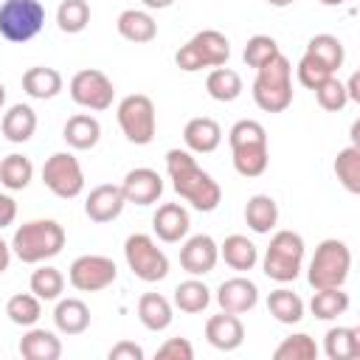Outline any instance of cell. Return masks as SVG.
<instances>
[{
    "mask_svg": "<svg viewBox=\"0 0 360 360\" xmlns=\"http://www.w3.org/2000/svg\"><path fill=\"white\" fill-rule=\"evenodd\" d=\"M166 172L172 180V188L197 211H214L222 202V188L219 183L197 166L194 155L188 149H169L166 152Z\"/></svg>",
    "mask_w": 360,
    "mask_h": 360,
    "instance_id": "1",
    "label": "cell"
},
{
    "mask_svg": "<svg viewBox=\"0 0 360 360\" xmlns=\"http://www.w3.org/2000/svg\"><path fill=\"white\" fill-rule=\"evenodd\" d=\"M228 143L233 155V169L242 177H262L270 163V149H267V129L253 121L242 118L228 129Z\"/></svg>",
    "mask_w": 360,
    "mask_h": 360,
    "instance_id": "2",
    "label": "cell"
},
{
    "mask_svg": "<svg viewBox=\"0 0 360 360\" xmlns=\"http://www.w3.org/2000/svg\"><path fill=\"white\" fill-rule=\"evenodd\" d=\"M65 248V228L56 219H28L11 236V253L22 264H42Z\"/></svg>",
    "mask_w": 360,
    "mask_h": 360,
    "instance_id": "3",
    "label": "cell"
},
{
    "mask_svg": "<svg viewBox=\"0 0 360 360\" xmlns=\"http://www.w3.org/2000/svg\"><path fill=\"white\" fill-rule=\"evenodd\" d=\"M253 101L264 112H284L292 104V65L284 53H276L256 70Z\"/></svg>",
    "mask_w": 360,
    "mask_h": 360,
    "instance_id": "4",
    "label": "cell"
},
{
    "mask_svg": "<svg viewBox=\"0 0 360 360\" xmlns=\"http://www.w3.org/2000/svg\"><path fill=\"white\" fill-rule=\"evenodd\" d=\"M352 270V250L340 239H323L307 267V281L312 290L323 287H343Z\"/></svg>",
    "mask_w": 360,
    "mask_h": 360,
    "instance_id": "5",
    "label": "cell"
},
{
    "mask_svg": "<svg viewBox=\"0 0 360 360\" xmlns=\"http://www.w3.org/2000/svg\"><path fill=\"white\" fill-rule=\"evenodd\" d=\"M304 239L295 231H276L270 236V245L262 259V270L267 278L278 284H290L298 278L301 264H304Z\"/></svg>",
    "mask_w": 360,
    "mask_h": 360,
    "instance_id": "6",
    "label": "cell"
},
{
    "mask_svg": "<svg viewBox=\"0 0 360 360\" xmlns=\"http://www.w3.org/2000/svg\"><path fill=\"white\" fill-rule=\"evenodd\" d=\"M228 56H231L228 37L217 28H205V31H197L186 45H180V51L174 53V62L180 70L194 73L202 68H219L228 62Z\"/></svg>",
    "mask_w": 360,
    "mask_h": 360,
    "instance_id": "7",
    "label": "cell"
},
{
    "mask_svg": "<svg viewBox=\"0 0 360 360\" xmlns=\"http://www.w3.org/2000/svg\"><path fill=\"white\" fill-rule=\"evenodd\" d=\"M118 127L124 132V138L135 146H146L155 141L158 132V112H155V101L143 93H129L118 101Z\"/></svg>",
    "mask_w": 360,
    "mask_h": 360,
    "instance_id": "8",
    "label": "cell"
},
{
    "mask_svg": "<svg viewBox=\"0 0 360 360\" xmlns=\"http://www.w3.org/2000/svg\"><path fill=\"white\" fill-rule=\"evenodd\" d=\"M45 25V6L39 0H3L0 37L8 42H28Z\"/></svg>",
    "mask_w": 360,
    "mask_h": 360,
    "instance_id": "9",
    "label": "cell"
},
{
    "mask_svg": "<svg viewBox=\"0 0 360 360\" xmlns=\"http://www.w3.org/2000/svg\"><path fill=\"white\" fill-rule=\"evenodd\" d=\"M124 259L127 267L146 284L160 281L169 276V256L158 248V242L149 233H132L124 242Z\"/></svg>",
    "mask_w": 360,
    "mask_h": 360,
    "instance_id": "10",
    "label": "cell"
},
{
    "mask_svg": "<svg viewBox=\"0 0 360 360\" xmlns=\"http://www.w3.org/2000/svg\"><path fill=\"white\" fill-rule=\"evenodd\" d=\"M42 183L59 200H73L84 188V172L73 152H53L42 163Z\"/></svg>",
    "mask_w": 360,
    "mask_h": 360,
    "instance_id": "11",
    "label": "cell"
},
{
    "mask_svg": "<svg viewBox=\"0 0 360 360\" xmlns=\"http://www.w3.org/2000/svg\"><path fill=\"white\" fill-rule=\"evenodd\" d=\"M70 98L84 107V110H93V112H104L112 107V98H115V87L112 82L107 79V73L96 70V68H84L79 73H73L70 84Z\"/></svg>",
    "mask_w": 360,
    "mask_h": 360,
    "instance_id": "12",
    "label": "cell"
},
{
    "mask_svg": "<svg viewBox=\"0 0 360 360\" xmlns=\"http://www.w3.org/2000/svg\"><path fill=\"white\" fill-rule=\"evenodd\" d=\"M115 276H118L115 262L98 253H84L73 259V264L68 267V281L79 292H101L115 281Z\"/></svg>",
    "mask_w": 360,
    "mask_h": 360,
    "instance_id": "13",
    "label": "cell"
},
{
    "mask_svg": "<svg viewBox=\"0 0 360 360\" xmlns=\"http://www.w3.org/2000/svg\"><path fill=\"white\" fill-rule=\"evenodd\" d=\"M217 262H219V245L208 233L188 236L180 248V267L188 276H205L217 267Z\"/></svg>",
    "mask_w": 360,
    "mask_h": 360,
    "instance_id": "14",
    "label": "cell"
},
{
    "mask_svg": "<svg viewBox=\"0 0 360 360\" xmlns=\"http://www.w3.org/2000/svg\"><path fill=\"white\" fill-rule=\"evenodd\" d=\"M121 191H124V200L127 202L155 205L160 200V194H163V177L155 169H149V166H138V169H129L124 174Z\"/></svg>",
    "mask_w": 360,
    "mask_h": 360,
    "instance_id": "15",
    "label": "cell"
},
{
    "mask_svg": "<svg viewBox=\"0 0 360 360\" xmlns=\"http://www.w3.org/2000/svg\"><path fill=\"white\" fill-rule=\"evenodd\" d=\"M217 304L222 312H233V315L250 312L259 304V287L245 276H233L217 287Z\"/></svg>",
    "mask_w": 360,
    "mask_h": 360,
    "instance_id": "16",
    "label": "cell"
},
{
    "mask_svg": "<svg viewBox=\"0 0 360 360\" xmlns=\"http://www.w3.org/2000/svg\"><path fill=\"white\" fill-rule=\"evenodd\" d=\"M124 205H127V200H124L121 186L101 183V186H96V188L87 194V200H84V214H87L93 222L104 225V222H112L115 217H121Z\"/></svg>",
    "mask_w": 360,
    "mask_h": 360,
    "instance_id": "17",
    "label": "cell"
},
{
    "mask_svg": "<svg viewBox=\"0 0 360 360\" xmlns=\"http://www.w3.org/2000/svg\"><path fill=\"white\" fill-rule=\"evenodd\" d=\"M188 228H191V219H188V211L180 202H163L152 214V231L158 233L160 242L174 245L180 239H186Z\"/></svg>",
    "mask_w": 360,
    "mask_h": 360,
    "instance_id": "18",
    "label": "cell"
},
{
    "mask_svg": "<svg viewBox=\"0 0 360 360\" xmlns=\"http://www.w3.org/2000/svg\"><path fill=\"white\" fill-rule=\"evenodd\" d=\"M205 340L219 349V352H233L242 346L245 340V326L239 321V315L233 312H219V315H211L205 321Z\"/></svg>",
    "mask_w": 360,
    "mask_h": 360,
    "instance_id": "19",
    "label": "cell"
},
{
    "mask_svg": "<svg viewBox=\"0 0 360 360\" xmlns=\"http://www.w3.org/2000/svg\"><path fill=\"white\" fill-rule=\"evenodd\" d=\"M183 141L188 152L208 155L222 143V127L208 115H197L183 127Z\"/></svg>",
    "mask_w": 360,
    "mask_h": 360,
    "instance_id": "20",
    "label": "cell"
},
{
    "mask_svg": "<svg viewBox=\"0 0 360 360\" xmlns=\"http://www.w3.org/2000/svg\"><path fill=\"white\" fill-rule=\"evenodd\" d=\"M62 138H65V143H68L70 149L87 152V149H93V146L98 143V138H101V124H98V118H93L90 112H76V115H70V118L65 121Z\"/></svg>",
    "mask_w": 360,
    "mask_h": 360,
    "instance_id": "21",
    "label": "cell"
},
{
    "mask_svg": "<svg viewBox=\"0 0 360 360\" xmlns=\"http://www.w3.org/2000/svg\"><path fill=\"white\" fill-rule=\"evenodd\" d=\"M118 34L127 39V42H135V45H146L158 37V22L149 11H141V8H127L118 14V22H115Z\"/></svg>",
    "mask_w": 360,
    "mask_h": 360,
    "instance_id": "22",
    "label": "cell"
},
{
    "mask_svg": "<svg viewBox=\"0 0 360 360\" xmlns=\"http://www.w3.org/2000/svg\"><path fill=\"white\" fill-rule=\"evenodd\" d=\"M17 349L25 360H59L62 357V340L53 332L37 329V326H28Z\"/></svg>",
    "mask_w": 360,
    "mask_h": 360,
    "instance_id": "23",
    "label": "cell"
},
{
    "mask_svg": "<svg viewBox=\"0 0 360 360\" xmlns=\"http://www.w3.org/2000/svg\"><path fill=\"white\" fill-rule=\"evenodd\" d=\"M62 73L56 68H45V65H34L22 73V90L37 98V101H48L53 96L62 93Z\"/></svg>",
    "mask_w": 360,
    "mask_h": 360,
    "instance_id": "24",
    "label": "cell"
},
{
    "mask_svg": "<svg viewBox=\"0 0 360 360\" xmlns=\"http://www.w3.org/2000/svg\"><path fill=\"white\" fill-rule=\"evenodd\" d=\"M0 129H3V138L8 143H25L37 132V112L28 104H11L3 112Z\"/></svg>",
    "mask_w": 360,
    "mask_h": 360,
    "instance_id": "25",
    "label": "cell"
},
{
    "mask_svg": "<svg viewBox=\"0 0 360 360\" xmlns=\"http://www.w3.org/2000/svg\"><path fill=\"white\" fill-rule=\"evenodd\" d=\"M219 259H222L231 270L248 273V270H253L256 262H259V248H256L248 236L231 233V236H225V242L219 245Z\"/></svg>",
    "mask_w": 360,
    "mask_h": 360,
    "instance_id": "26",
    "label": "cell"
},
{
    "mask_svg": "<svg viewBox=\"0 0 360 360\" xmlns=\"http://www.w3.org/2000/svg\"><path fill=\"white\" fill-rule=\"evenodd\" d=\"M53 323L62 335H82L90 326V307L82 298H62L53 309Z\"/></svg>",
    "mask_w": 360,
    "mask_h": 360,
    "instance_id": "27",
    "label": "cell"
},
{
    "mask_svg": "<svg viewBox=\"0 0 360 360\" xmlns=\"http://www.w3.org/2000/svg\"><path fill=\"white\" fill-rule=\"evenodd\" d=\"M323 354L329 360H354L360 354V329L357 326H332L323 335Z\"/></svg>",
    "mask_w": 360,
    "mask_h": 360,
    "instance_id": "28",
    "label": "cell"
},
{
    "mask_svg": "<svg viewBox=\"0 0 360 360\" xmlns=\"http://www.w3.org/2000/svg\"><path fill=\"white\" fill-rule=\"evenodd\" d=\"M172 304L166 295L160 292H143L138 298V321L149 329V332H163L172 323Z\"/></svg>",
    "mask_w": 360,
    "mask_h": 360,
    "instance_id": "29",
    "label": "cell"
},
{
    "mask_svg": "<svg viewBox=\"0 0 360 360\" xmlns=\"http://www.w3.org/2000/svg\"><path fill=\"white\" fill-rule=\"evenodd\" d=\"M307 56H312L318 65H323L329 73H338L343 59H346V51H343V42L335 37V34H315L309 42H307Z\"/></svg>",
    "mask_w": 360,
    "mask_h": 360,
    "instance_id": "30",
    "label": "cell"
},
{
    "mask_svg": "<svg viewBox=\"0 0 360 360\" xmlns=\"http://www.w3.org/2000/svg\"><path fill=\"white\" fill-rule=\"evenodd\" d=\"M245 222L253 233H270L278 222V205L270 194H253L245 205Z\"/></svg>",
    "mask_w": 360,
    "mask_h": 360,
    "instance_id": "31",
    "label": "cell"
},
{
    "mask_svg": "<svg viewBox=\"0 0 360 360\" xmlns=\"http://www.w3.org/2000/svg\"><path fill=\"white\" fill-rule=\"evenodd\" d=\"M267 312H270L278 323L292 326V323H298V321L304 318V301H301V295L292 292L290 287H278V290H273V292L267 295Z\"/></svg>",
    "mask_w": 360,
    "mask_h": 360,
    "instance_id": "32",
    "label": "cell"
},
{
    "mask_svg": "<svg viewBox=\"0 0 360 360\" xmlns=\"http://www.w3.org/2000/svg\"><path fill=\"white\" fill-rule=\"evenodd\" d=\"M205 90L214 101H236L242 96V76L233 70V68H214L208 76H205Z\"/></svg>",
    "mask_w": 360,
    "mask_h": 360,
    "instance_id": "33",
    "label": "cell"
},
{
    "mask_svg": "<svg viewBox=\"0 0 360 360\" xmlns=\"http://www.w3.org/2000/svg\"><path fill=\"white\" fill-rule=\"evenodd\" d=\"M349 304L352 301H349V292H343V287H323V290H315L309 309L318 321H335L349 309Z\"/></svg>",
    "mask_w": 360,
    "mask_h": 360,
    "instance_id": "34",
    "label": "cell"
},
{
    "mask_svg": "<svg viewBox=\"0 0 360 360\" xmlns=\"http://www.w3.org/2000/svg\"><path fill=\"white\" fill-rule=\"evenodd\" d=\"M34 177V163L31 158L20 155V152H11L0 160V186L8 188V191H22Z\"/></svg>",
    "mask_w": 360,
    "mask_h": 360,
    "instance_id": "35",
    "label": "cell"
},
{
    "mask_svg": "<svg viewBox=\"0 0 360 360\" xmlns=\"http://www.w3.org/2000/svg\"><path fill=\"white\" fill-rule=\"evenodd\" d=\"M211 304V290L200 281V278H186L174 287V307L180 312H188V315H197L202 312L205 307Z\"/></svg>",
    "mask_w": 360,
    "mask_h": 360,
    "instance_id": "36",
    "label": "cell"
},
{
    "mask_svg": "<svg viewBox=\"0 0 360 360\" xmlns=\"http://www.w3.org/2000/svg\"><path fill=\"white\" fill-rule=\"evenodd\" d=\"M6 315H8L11 323L28 329L42 318V301L34 292H17L6 301Z\"/></svg>",
    "mask_w": 360,
    "mask_h": 360,
    "instance_id": "37",
    "label": "cell"
},
{
    "mask_svg": "<svg viewBox=\"0 0 360 360\" xmlns=\"http://www.w3.org/2000/svg\"><path fill=\"white\" fill-rule=\"evenodd\" d=\"M335 174L349 194H360V146H346L335 158Z\"/></svg>",
    "mask_w": 360,
    "mask_h": 360,
    "instance_id": "38",
    "label": "cell"
},
{
    "mask_svg": "<svg viewBox=\"0 0 360 360\" xmlns=\"http://www.w3.org/2000/svg\"><path fill=\"white\" fill-rule=\"evenodd\" d=\"M31 292L39 298V301H56L59 295H62V290H65V276L56 270V267H51V264H39L34 273H31Z\"/></svg>",
    "mask_w": 360,
    "mask_h": 360,
    "instance_id": "39",
    "label": "cell"
},
{
    "mask_svg": "<svg viewBox=\"0 0 360 360\" xmlns=\"http://www.w3.org/2000/svg\"><path fill=\"white\" fill-rule=\"evenodd\" d=\"M90 22V3L87 0H62L56 8V25L65 34H82Z\"/></svg>",
    "mask_w": 360,
    "mask_h": 360,
    "instance_id": "40",
    "label": "cell"
},
{
    "mask_svg": "<svg viewBox=\"0 0 360 360\" xmlns=\"http://www.w3.org/2000/svg\"><path fill=\"white\" fill-rule=\"evenodd\" d=\"M273 357L276 360H315L318 357V343L307 332H295L273 349Z\"/></svg>",
    "mask_w": 360,
    "mask_h": 360,
    "instance_id": "41",
    "label": "cell"
},
{
    "mask_svg": "<svg viewBox=\"0 0 360 360\" xmlns=\"http://www.w3.org/2000/svg\"><path fill=\"white\" fill-rule=\"evenodd\" d=\"M276 53H281V51H278V42H276L273 37H267V34H256V37L248 39V45H245V51H242V59H245L248 68L259 70V68L267 65Z\"/></svg>",
    "mask_w": 360,
    "mask_h": 360,
    "instance_id": "42",
    "label": "cell"
},
{
    "mask_svg": "<svg viewBox=\"0 0 360 360\" xmlns=\"http://www.w3.org/2000/svg\"><path fill=\"white\" fill-rule=\"evenodd\" d=\"M315 98L318 104L326 110V112H340L346 104H349V96H346V84L338 79V76H329L326 82H321L315 90Z\"/></svg>",
    "mask_w": 360,
    "mask_h": 360,
    "instance_id": "43",
    "label": "cell"
},
{
    "mask_svg": "<svg viewBox=\"0 0 360 360\" xmlns=\"http://www.w3.org/2000/svg\"><path fill=\"white\" fill-rule=\"evenodd\" d=\"M295 76H298V82L307 87V90H315L321 82H326L329 76H335V73H329L323 65H318L312 56H301V62H298V68H295Z\"/></svg>",
    "mask_w": 360,
    "mask_h": 360,
    "instance_id": "44",
    "label": "cell"
},
{
    "mask_svg": "<svg viewBox=\"0 0 360 360\" xmlns=\"http://www.w3.org/2000/svg\"><path fill=\"white\" fill-rule=\"evenodd\" d=\"M155 357L160 360H191L194 357V346L186 340V338H169L158 346Z\"/></svg>",
    "mask_w": 360,
    "mask_h": 360,
    "instance_id": "45",
    "label": "cell"
},
{
    "mask_svg": "<svg viewBox=\"0 0 360 360\" xmlns=\"http://www.w3.org/2000/svg\"><path fill=\"white\" fill-rule=\"evenodd\" d=\"M110 360H143V349L132 340H118L110 352H107Z\"/></svg>",
    "mask_w": 360,
    "mask_h": 360,
    "instance_id": "46",
    "label": "cell"
},
{
    "mask_svg": "<svg viewBox=\"0 0 360 360\" xmlns=\"http://www.w3.org/2000/svg\"><path fill=\"white\" fill-rule=\"evenodd\" d=\"M14 219H17V202H14L8 194L0 191V231L8 228Z\"/></svg>",
    "mask_w": 360,
    "mask_h": 360,
    "instance_id": "47",
    "label": "cell"
},
{
    "mask_svg": "<svg viewBox=\"0 0 360 360\" xmlns=\"http://www.w3.org/2000/svg\"><path fill=\"white\" fill-rule=\"evenodd\" d=\"M346 96L349 101H360V73H352V79L346 82Z\"/></svg>",
    "mask_w": 360,
    "mask_h": 360,
    "instance_id": "48",
    "label": "cell"
},
{
    "mask_svg": "<svg viewBox=\"0 0 360 360\" xmlns=\"http://www.w3.org/2000/svg\"><path fill=\"white\" fill-rule=\"evenodd\" d=\"M8 264H11V245L0 239V273H6Z\"/></svg>",
    "mask_w": 360,
    "mask_h": 360,
    "instance_id": "49",
    "label": "cell"
},
{
    "mask_svg": "<svg viewBox=\"0 0 360 360\" xmlns=\"http://www.w3.org/2000/svg\"><path fill=\"white\" fill-rule=\"evenodd\" d=\"M146 8H169L174 0H141Z\"/></svg>",
    "mask_w": 360,
    "mask_h": 360,
    "instance_id": "50",
    "label": "cell"
},
{
    "mask_svg": "<svg viewBox=\"0 0 360 360\" xmlns=\"http://www.w3.org/2000/svg\"><path fill=\"white\" fill-rule=\"evenodd\" d=\"M270 6H276V8H287V6H292L295 0H267Z\"/></svg>",
    "mask_w": 360,
    "mask_h": 360,
    "instance_id": "51",
    "label": "cell"
},
{
    "mask_svg": "<svg viewBox=\"0 0 360 360\" xmlns=\"http://www.w3.org/2000/svg\"><path fill=\"white\" fill-rule=\"evenodd\" d=\"M318 3H323V6H343V3H349V0H318Z\"/></svg>",
    "mask_w": 360,
    "mask_h": 360,
    "instance_id": "52",
    "label": "cell"
},
{
    "mask_svg": "<svg viewBox=\"0 0 360 360\" xmlns=\"http://www.w3.org/2000/svg\"><path fill=\"white\" fill-rule=\"evenodd\" d=\"M3 104H6V84L0 82V110H3Z\"/></svg>",
    "mask_w": 360,
    "mask_h": 360,
    "instance_id": "53",
    "label": "cell"
}]
</instances>
